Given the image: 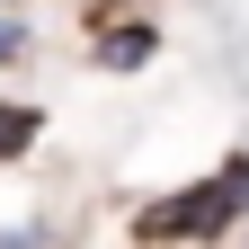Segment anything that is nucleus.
I'll return each mask as SVG.
<instances>
[{"label":"nucleus","instance_id":"nucleus-4","mask_svg":"<svg viewBox=\"0 0 249 249\" xmlns=\"http://www.w3.org/2000/svg\"><path fill=\"white\" fill-rule=\"evenodd\" d=\"M18 53H27V27H18V18H0V62H18Z\"/></svg>","mask_w":249,"mask_h":249},{"label":"nucleus","instance_id":"nucleus-3","mask_svg":"<svg viewBox=\"0 0 249 249\" xmlns=\"http://www.w3.org/2000/svg\"><path fill=\"white\" fill-rule=\"evenodd\" d=\"M27 142H36V107H18V98H0V160H18Z\"/></svg>","mask_w":249,"mask_h":249},{"label":"nucleus","instance_id":"nucleus-2","mask_svg":"<svg viewBox=\"0 0 249 249\" xmlns=\"http://www.w3.org/2000/svg\"><path fill=\"white\" fill-rule=\"evenodd\" d=\"M151 53H160V27H151V18H124V27H98V62H107V71H142Z\"/></svg>","mask_w":249,"mask_h":249},{"label":"nucleus","instance_id":"nucleus-5","mask_svg":"<svg viewBox=\"0 0 249 249\" xmlns=\"http://www.w3.org/2000/svg\"><path fill=\"white\" fill-rule=\"evenodd\" d=\"M0 249H45V231H36V223H9V231H0Z\"/></svg>","mask_w":249,"mask_h":249},{"label":"nucleus","instance_id":"nucleus-1","mask_svg":"<svg viewBox=\"0 0 249 249\" xmlns=\"http://www.w3.org/2000/svg\"><path fill=\"white\" fill-rule=\"evenodd\" d=\"M240 213H249V151H231L213 178L178 187V196H151L134 213V240H223Z\"/></svg>","mask_w":249,"mask_h":249}]
</instances>
